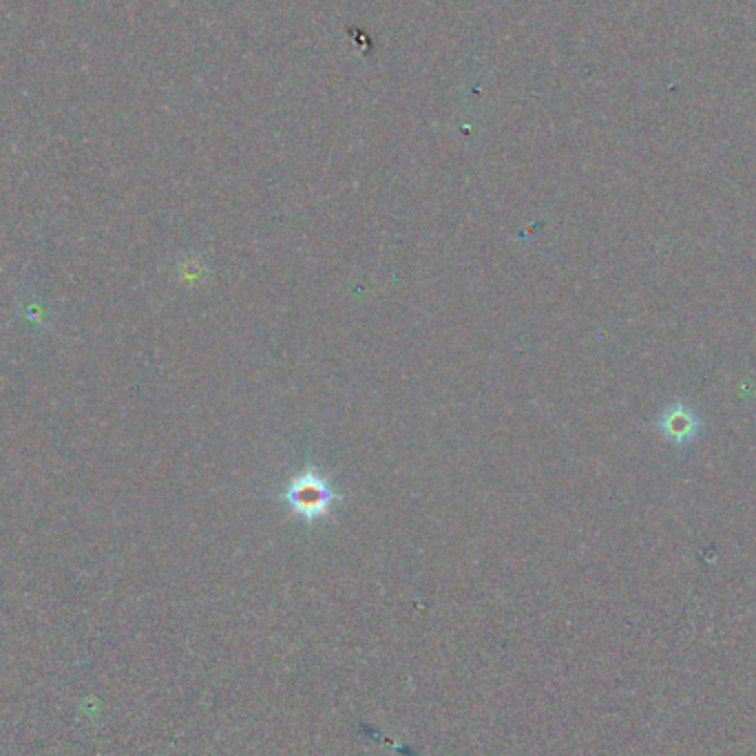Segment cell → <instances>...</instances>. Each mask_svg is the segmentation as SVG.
<instances>
[{
    "label": "cell",
    "mask_w": 756,
    "mask_h": 756,
    "mask_svg": "<svg viewBox=\"0 0 756 756\" xmlns=\"http://www.w3.org/2000/svg\"><path fill=\"white\" fill-rule=\"evenodd\" d=\"M335 497L337 493L332 491L328 480L312 469L292 478L284 491V500L290 507V512L305 520H317L326 516L332 507Z\"/></svg>",
    "instance_id": "obj_1"
},
{
    "label": "cell",
    "mask_w": 756,
    "mask_h": 756,
    "mask_svg": "<svg viewBox=\"0 0 756 756\" xmlns=\"http://www.w3.org/2000/svg\"><path fill=\"white\" fill-rule=\"evenodd\" d=\"M657 427H659L666 443H670V445L681 450V448L690 445L692 440L700 436V431L704 427V420L690 405H685L683 401H675L672 405H668L659 414Z\"/></svg>",
    "instance_id": "obj_2"
}]
</instances>
